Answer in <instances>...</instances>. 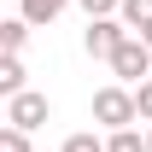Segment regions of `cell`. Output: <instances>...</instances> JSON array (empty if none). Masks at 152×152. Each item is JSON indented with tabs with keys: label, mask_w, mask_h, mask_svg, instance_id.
<instances>
[{
	"label": "cell",
	"mask_w": 152,
	"mask_h": 152,
	"mask_svg": "<svg viewBox=\"0 0 152 152\" xmlns=\"http://www.w3.org/2000/svg\"><path fill=\"white\" fill-rule=\"evenodd\" d=\"M117 18L129 23V35H140V29H152V0H123Z\"/></svg>",
	"instance_id": "obj_8"
},
{
	"label": "cell",
	"mask_w": 152,
	"mask_h": 152,
	"mask_svg": "<svg viewBox=\"0 0 152 152\" xmlns=\"http://www.w3.org/2000/svg\"><path fill=\"white\" fill-rule=\"evenodd\" d=\"M23 41H29V23L23 18H0V58H18Z\"/></svg>",
	"instance_id": "obj_7"
},
{
	"label": "cell",
	"mask_w": 152,
	"mask_h": 152,
	"mask_svg": "<svg viewBox=\"0 0 152 152\" xmlns=\"http://www.w3.org/2000/svg\"><path fill=\"white\" fill-rule=\"evenodd\" d=\"M140 41H146V47H152V29H140Z\"/></svg>",
	"instance_id": "obj_14"
},
{
	"label": "cell",
	"mask_w": 152,
	"mask_h": 152,
	"mask_svg": "<svg viewBox=\"0 0 152 152\" xmlns=\"http://www.w3.org/2000/svg\"><path fill=\"white\" fill-rule=\"evenodd\" d=\"M146 152H152V129H146Z\"/></svg>",
	"instance_id": "obj_15"
},
{
	"label": "cell",
	"mask_w": 152,
	"mask_h": 152,
	"mask_svg": "<svg viewBox=\"0 0 152 152\" xmlns=\"http://www.w3.org/2000/svg\"><path fill=\"white\" fill-rule=\"evenodd\" d=\"M64 6H76V0H18V18L29 23V29H35V23H53L58 12H64Z\"/></svg>",
	"instance_id": "obj_6"
},
{
	"label": "cell",
	"mask_w": 152,
	"mask_h": 152,
	"mask_svg": "<svg viewBox=\"0 0 152 152\" xmlns=\"http://www.w3.org/2000/svg\"><path fill=\"white\" fill-rule=\"evenodd\" d=\"M105 152H146V134L140 129H117V134H105Z\"/></svg>",
	"instance_id": "obj_9"
},
{
	"label": "cell",
	"mask_w": 152,
	"mask_h": 152,
	"mask_svg": "<svg viewBox=\"0 0 152 152\" xmlns=\"http://www.w3.org/2000/svg\"><path fill=\"white\" fill-rule=\"evenodd\" d=\"M0 152H29V134L23 129H0Z\"/></svg>",
	"instance_id": "obj_12"
},
{
	"label": "cell",
	"mask_w": 152,
	"mask_h": 152,
	"mask_svg": "<svg viewBox=\"0 0 152 152\" xmlns=\"http://www.w3.org/2000/svg\"><path fill=\"white\" fill-rule=\"evenodd\" d=\"M41 123H53V99L47 94H35V88H29V94H18V99H6V129H41Z\"/></svg>",
	"instance_id": "obj_4"
},
{
	"label": "cell",
	"mask_w": 152,
	"mask_h": 152,
	"mask_svg": "<svg viewBox=\"0 0 152 152\" xmlns=\"http://www.w3.org/2000/svg\"><path fill=\"white\" fill-rule=\"evenodd\" d=\"M29 94V70H23V58H0V99H18Z\"/></svg>",
	"instance_id": "obj_5"
},
{
	"label": "cell",
	"mask_w": 152,
	"mask_h": 152,
	"mask_svg": "<svg viewBox=\"0 0 152 152\" xmlns=\"http://www.w3.org/2000/svg\"><path fill=\"white\" fill-rule=\"evenodd\" d=\"M76 6L88 12V23H94V18H117V12H123V0H76Z\"/></svg>",
	"instance_id": "obj_11"
},
{
	"label": "cell",
	"mask_w": 152,
	"mask_h": 152,
	"mask_svg": "<svg viewBox=\"0 0 152 152\" xmlns=\"http://www.w3.org/2000/svg\"><path fill=\"white\" fill-rule=\"evenodd\" d=\"M123 41H129V23H123V18H94L88 29H82V53H88V58H105V64H111Z\"/></svg>",
	"instance_id": "obj_3"
},
{
	"label": "cell",
	"mask_w": 152,
	"mask_h": 152,
	"mask_svg": "<svg viewBox=\"0 0 152 152\" xmlns=\"http://www.w3.org/2000/svg\"><path fill=\"white\" fill-rule=\"evenodd\" d=\"M111 76L123 82V88H140V82H152V47L140 35H129L123 47H117V58H111Z\"/></svg>",
	"instance_id": "obj_2"
},
{
	"label": "cell",
	"mask_w": 152,
	"mask_h": 152,
	"mask_svg": "<svg viewBox=\"0 0 152 152\" xmlns=\"http://www.w3.org/2000/svg\"><path fill=\"white\" fill-rule=\"evenodd\" d=\"M58 152H105V140H99L94 129H76V134H70V140H64Z\"/></svg>",
	"instance_id": "obj_10"
},
{
	"label": "cell",
	"mask_w": 152,
	"mask_h": 152,
	"mask_svg": "<svg viewBox=\"0 0 152 152\" xmlns=\"http://www.w3.org/2000/svg\"><path fill=\"white\" fill-rule=\"evenodd\" d=\"M134 105H140V123L152 129V82H140V88H134Z\"/></svg>",
	"instance_id": "obj_13"
},
{
	"label": "cell",
	"mask_w": 152,
	"mask_h": 152,
	"mask_svg": "<svg viewBox=\"0 0 152 152\" xmlns=\"http://www.w3.org/2000/svg\"><path fill=\"white\" fill-rule=\"evenodd\" d=\"M94 123L105 134H117V129H134L140 123V105H134V88H123V82H105L94 94Z\"/></svg>",
	"instance_id": "obj_1"
}]
</instances>
